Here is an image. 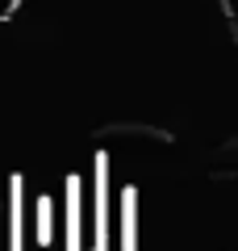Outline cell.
Returning <instances> with one entry per match:
<instances>
[]
</instances>
